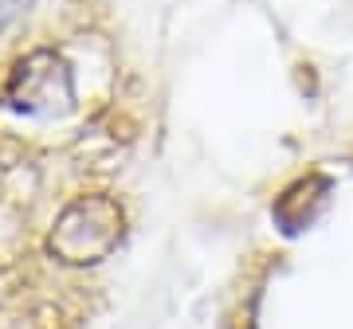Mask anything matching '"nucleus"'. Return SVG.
<instances>
[{
  "label": "nucleus",
  "instance_id": "20e7f679",
  "mask_svg": "<svg viewBox=\"0 0 353 329\" xmlns=\"http://www.w3.org/2000/svg\"><path fill=\"white\" fill-rule=\"evenodd\" d=\"M32 8V0H0V28H8L16 16H24Z\"/></svg>",
  "mask_w": 353,
  "mask_h": 329
},
{
  "label": "nucleus",
  "instance_id": "7ed1b4c3",
  "mask_svg": "<svg viewBox=\"0 0 353 329\" xmlns=\"http://www.w3.org/2000/svg\"><path fill=\"white\" fill-rule=\"evenodd\" d=\"M330 208V180L310 173V177L294 180L283 196L275 200L271 215H275V224L283 235H303L306 228H314L322 212Z\"/></svg>",
  "mask_w": 353,
  "mask_h": 329
},
{
  "label": "nucleus",
  "instance_id": "f03ea898",
  "mask_svg": "<svg viewBox=\"0 0 353 329\" xmlns=\"http://www.w3.org/2000/svg\"><path fill=\"white\" fill-rule=\"evenodd\" d=\"M8 102L20 114L32 118H55L67 114L75 102V87H71V71L63 59H55L51 51H36L12 71L8 83Z\"/></svg>",
  "mask_w": 353,
  "mask_h": 329
},
{
  "label": "nucleus",
  "instance_id": "f257e3e1",
  "mask_svg": "<svg viewBox=\"0 0 353 329\" xmlns=\"http://www.w3.org/2000/svg\"><path fill=\"white\" fill-rule=\"evenodd\" d=\"M122 240V208L110 196H79L51 228V255L71 266L99 263Z\"/></svg>",
  "mask_w": 353,
  "mask_h": 329
}]
</instances>
